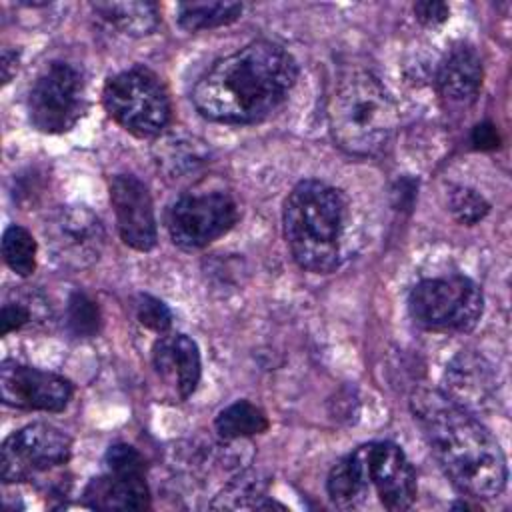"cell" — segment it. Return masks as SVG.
I'll return each instance as SVG.
<instances>
[{
	"instance_id": "6da1fadb",
	"label": "cell",
	"mask_w": 512,
	"mask_h": 512,
	"mask_svg": "<svg viewBox=\"0 0 512 512\" xmlns=\"http://www.w3.org/2000/svg\"><path fill=\"white\" fill-rule=\"evenodd\" d=\"M298 78L294 56L280 44L256 40L216 60L196 82V110L222 124H254L288 98Z\"/></svg>"
},
{
	"instance_id": "7a4b0ae2",
	"label": "cell",
	"mask_w": 512,
	"mask_h": 512,
	"mask_svg": "<svg viewBox=\"0 0 512 512\" xmlns=\"http://www.w3.org/2000/svg\"><path fill=\"white\" fill-rule=\"evenodd\" d=\"M410 408L438 466L448 480L472 498L490 500L504 492L506 456L492 432L442 392L416 390Z\"/></svg>"
},
{
	"instance_id": "3957f363",
	"label": "cell",
	"mask_w": 512,
	"mask_h": 512,
	"mask_svg": "<svg viewBox=\"0 0 512 512\" xmlns=\"http://www.w3.org/2000/svg\"><path fill=\"white\" fill-rule=\"evenodd\" d=\"M348 200L342 190L320 182H298L284 200L282 226L294 262L316 274L336 270L344 256Z\"/></svg>"
},
{
	"instance_id": "277c9868",
	"label": "cell",
	"mask_w": 512,
	"mask_h": 512,
	"mask_svg": "<svg viewBox=\"0 0 512 512\" xmlns=\"http://www.w3.org/2000/svg\"><path fill=\"white\" fill-rule=\"evenodd\" d=\"M336 508L354 510L378 498L384 510H408L416 500V472L404 450L392 442H368L340 458L326 480Z\"/></svg>"
},
{
	"instance_id": "5b68a950",
	"label": "cell",
	"mask_w": 512,
	"mask_h": 512,
	"mask_svg": "<svg viewBox=\"0 0 512 512\" xmlns=\"http://www.w3.org/2000/svg\"><path fill=\"white\" fill-rule=\"evenodd\" d=\"M336 144L354 156H372L390 142L398 114L390 92L368 70H350L334 86L328 104Z\"/></svg>"
},
{
	"instance_id": "8992f818",
	"label": "cell",
	"mask_w": 512,
	"mask_h": 512,
	"mask_svg": "<svg viewBox=\"0 0 512 512\" xmlns=\"http://www.w3.org/2000/svg\"><path fill=\"white\" fill-rule=\"evenodd\" d=\"M412 320L440 334L470 332L482 318L484 296L478 284L462 274L420 280L408 294Z\"/></svg>"
},
{
	"instance_id": "52a82bcc",
	"label": "cell",
	"mask_w": 512,
	"mask_h": 512,
	"mask_svg": "<svg viewBox=\"0 0 512 512\" xmlns=\"http://www.w3.org/2000/svg\"><path fill=\"white\" fill-rule=\"evenodd\" d=\"M108 116L140 138L158 136L170 122V100L160 78L136 66L108 78L102 90Z\"/></svg>"
},
{
	"instance_id": "ba28073f",
	"label": "cell",
	"mask_w": 512,
	"mask_h": 512,
	"mask_svg": "<svg viewBox=\"0 0 512 512\" xmlns=\"http://www.w3.org/2000/svg\"><path fill=\"white\" fill-rule=\"evenodd\" d=\"M82 74L68 62H50L28 92L30 124L44 134H64L84 116Z\"/></svg>"
},
{
	"instance_id": "9c48e42d",
	"label": "cell",
	"mask_w": 512,
	"mask_h": 512,
	"mask_svg": "<svg viewBox=\"0 0 512 512\" xmlns=\"http://www.w3.org/2000/svg\"><path fill=\"white\" fill-rule=\"evenodd\" d=\"M236 222V202L224 190L182 194L170 204L166 214L168 234L182 250H200L212 244Z\"/></svg>"
},
{
	"instance_id": "30bf717a",
	"label": "cell",
	"mask_w": 512,
	"mask_h": 512,
	"mask_svg": "<svg viewBox=\"0 0 512 512\" xmlns=\"http://www.w3.org/2000/svg\"><path fill=\"white\" fill-rule=\"evenodd\" d=\"M82 502L92 510L106 512L150 508L144 456L128 444L110 446L104 456V474L86 484Z\"/></svg>"
},
{
	"instance_id": "8fae6325",
	"label": "cell",
	"mask_w": 512,
	"mask_h": 512,
	"mask_svg": "<svg viewBox=\"0 0 512 512\" xmlns=\"http://www.w3.org/2000/svg\"><path fill=\"white\" fill-rule=\"evenodd\" d=\"M72 438L48 424L34 422L12 432L0 448V478L6 484L24 482L68 464Z\"/></svg>"
},
{
	"instance_id": "7c38bea8",
	"label": "cell",
	"mask_w": 512,
	"mask_h": 512,
	"mask_svg": "<svg viewBox=\"0 0 512 512\" xmlns=\"http://www.w3.org/2000/svg\"><path fill=\"white\" fill-rule=\"evenodd\" d=\"M52 258L70 270H84L98 262L106 244L102 220L86 206H60L44 226Z\"/></svg>"
},
{
	"instance_id": "4fadbf2b",
	"label": "cell",
	"mask_w": 512,
	"mask_h": 512,
	"mask_svg": "<svg viewBox=\"0 0 512 512\" xmlns=\"http://www.w3.org/2000/svg\"><path fill=\"white\" fill-rule=\"evenodd\" d=\"M74 394L72 382L60 374L4 360L0 364V396L6 406L20 410L60 412Z\"/></svg>"
},
{
	"instance_id": "5bb4252c",
	"label": "cell",
	"mask_w": 512,
	"mask_h": 512,
	"mask_svg": "<svg viewBox=\"0 0 512 512\" xmlns=\"http://www.w3.org/2000/svg\"><path fill=\"white\" fill-rule=\"evenodd\" d=\"M442 394L472 416L488 414L498 402L496 372L482 354L462 350L444 370Z\"/></svg>"
},
{
	"instance_id": "9a60e30c",
	"label": "cell",
	"mask_w": 512,
	"mask_h": 512,
	"mask_svg": "<svg viewBox=\"0 0 512 512\" xmlns=\"http://www.w3.org/2000/svg\"><path fill=\"white\" fill-rule=\"evenodd\" d=\"M110 202L124 244L148 252L156 246V216L152 196L142 180L132 174H116L110 180Z\"/></svg>"
},
{
	"instance_id": "2e32d148",
	"label": "cell",
	"mask_w": 512,
	"mask_h": 512,
	"mask_svg": "<svg viewBox=\"0 0 512 512\" xmlns=\"http://www.w3.org/2000/svg\"><path fill=\"white\" fill-rule=\"evenodd\" d=\"M152 366L178 400H186L194 394L202 374L200 350L186 334H170L156 340L152 348Z\"/></svg>"
},
{
	"instance_id": "e0dca14e",
	"label": "cell",
	"mask_w": 512,
	"mask_h": 512,
	"mask_svg": "<svg viewBox=\"0 0 512 512\" xmlns=\"http://www.w3.org/2000/svg\"><path fill=\"white\" fill-rule=\"evenodd\" d=\"M482 60L468 44H456L436 70V88L452 104H470L482 86Z\"/></svg>"
},
{
	"instance_id": "ac0fdd59",
	"label": "cell",
	"mask_w": 512,
	"mask_h": 512,
	"mask_svg": "<svg viewBox=\"0 0 512 512\" xmlns=\"http://www.w3.org/2000/svg\"><path fill=\"white\" fill-rule=\"evenodd\" d=\"M92 10L128 36H146L158 24V6L154 2H94Z\"/></svg>"
},
{
	"instance_id": "d6986e66",
	"label": "cell",
	"mask_w": 512,
	"mask_h": 512,
	"mask_svg": "<svg viewBox=\"0 0 512 512\" xmlns=\"http://www.w3.org/2000/svg\"><path fill=\"white\" fill-rule=\"evenodd\" d=\"M242 4L240 2H182L176 8V22L180 28L188 32L212 30L226 24H232L240 18Z\"/></svg>"
},
{
	"instance_id": "ffe728a7",
	"label": "cell",
	"mask_w": 512,
	"mask_h": 512,
	"mask_svg": "<svg viewBox=\"0 0 512 512\" xmlns=\"http://www.w3.org/2000/svg\"><path fill=\"white\" fill-rule=\"evenodd\" d=\"M270 426L266 414L248 400H236L218 412L214 428L222 440H240L266 432Z\"/></svg>"
},
{
	"instance_id": "44dd1931",
	"label": "cell",
	"mask_w": 512,
	"mask_h": 512,
	"mask_svg": "<svg viewBox=\"0 0 512 512\" xmlns=\"http://www.w3.org/2000/svg\"><path fill=\"white\" fill-rule=\"evenodd\" d=\"M36 240L22 226H8L2 234V256L6 266L18 276H30L36 270Z\"/></svg>"
},
{
	"instance_id": "7402d4cb",
	"label": "cell",
	"mask_w": 512,
	"mask_h": 512,
	"mask_svg": "<svg viewBox=\"0 0 512 512\" xmlns=\"http://www.w3.org/2000/svg\"><path fill=\"white\" fill-rule=\"evenodd\" d=\"M266 494V484L260 480L258 474H244L240 478H236L234 482H230L224 492L218 496V502H214V508H244V498H254L256 500V508H284L282 504L276 502H264Z\"/></svg>"
},
{
	"instance_id": "603a6c76",
	"label": "cell",
	"mask_w": 512,
	"mask_h": 512,
	"mask_svg": "<svg viewBox=\"0 0 512 512\" xmlns=\"http://www.w3.org/2000/svg\"><path fill=\"white\" fill-rule=\"evenodd\" d=\"M68 330L78 338H92L100 332V310L96 302L84 292H74L66 306Z\"/></svg>"
},
{
	"instance_id": "cb8c5ba5",
	"label": "cell",
	"mask_w": 512,
	"mask_h": 512,
	"mask_svg": "<svg viewBox=\"0 0 512 512\" xmlns=\"http://www.w3.org/2000/svg\"><path fill=\"white\" fill-rule=\"evenodd\" d=\"M206 160V152L194 144V142H182V140H172L168 138L164 142V152L160 154L158 164H162V168L168 174H176L182 176L194 168H198L200 164H204Z\"/></svg>"
},
{
	"instance_id": "d4e9b609",
	"label": "cell",
	"mask_w": 512,
	"mask_h": 512,
	"mask_svg": "<svg viewBox=\"0 0 512 512\" xmlns=\"http://www.w3.org/2000/svg\"><path fill=\"white\" fill-rule=\"evenodd\" d=\"M448 210L452 216L466 226L478 224L488 212L490 204L482 194L468 186H450L448 190Z\"/></svg>"
},
{
	"instance_id": "484cf974",
	"label": "cell",
	"mask_w": 512,
	"mask_h": 512,
	"mask_svg": "<svg viewBox=\"0 0 512 512\" xmlns=\"http://www.w3.org/2000/svg\"><path fill=\"white\" fill-rule=\"evenodd\" d=\"M136 318L144 328L154 330L158 334L166 332L172 326L170 308L160 298L150 296V294H140L138 296V300H136Z\"/></svg>"
},
{
	"instance_id": "4316f807",
	"label": "cell",
	"mask_w": 512,
	"mask_h": 512,
	"mask_svg": "<svg viewBox=\"0 0 512 512\" xmlns=\"http://www.w3.org/2000/svg\"><path fill=\"white\" fill-rule=\"evenodd\" d=\"M30 310L18 302V300H6L2 304V312H0V334L8 336L10 332L20 330L22 326H26L30 322Z\"/></svg>"
},
{
	"instance_id": "83f0119b",
	"label": "cell",
	"mask_w": 512,
	"mask_h": 512,
	"mask_svg": "<svg viewBox=\"0 0 512 512\" xmlns=\"http://www.w3.org/2000/svg\"><path fill=\"white\" fill-rule=\"evenodd\" d=\"M414 14H416V20L422 22L424 26H438L448 20L450 8L444 2L424 0V2L414 4Z\"/></svg>"
},
{
	"instance_id": "f1b7e54d",
	"label": "cell",
	"mask_w": 512,
	"mask_h": 512,
	"mask_svg": "<svg viewBox=\"0 0 512 512\" xmlns=\"http://www.w3.org/2000/svg\"><path fill=\"white\" fill-rule=\"evenodd\" d=\"M472 144L478 150H494V148H498L500 138H498L496 126L490 124V122L476 124L474 130H472Z\"/></svg>"
},
{
	"instance_id": "f546056e",
	"label": "cell",
	"mask_w": 512,
	"mask_h": 512,
	"mask_svg": "<svg viewBox=\"0 0 512 512\" xmlns=\"http://www.w3.org/2000/svg\"><path fill=\"white\" fill-rule=\"evenodd\" d=\"M16 70H18V52L4 48L2 50V80H4V84L10 82V78L16 74Z\"/></svg>"
}]
</instances>
